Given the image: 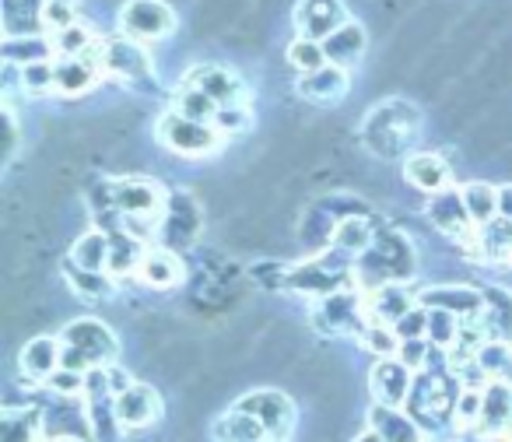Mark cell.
I'll list each match as a JSON object with an SVG mask.
<instances>
[{
  "label": "cell",
  "instance_id": "cell-38",
  "mask_svg": "<svg viewBox=\"0 0 512 442\" xmlns=\"http://www.w3.org/2000/svg\"><path fill=\"white\" fill-rule=\"evenodd\" d=\"M484 250L488 253H505L512 250V221H488L484 225Z\"/></svg>",
  "mask_w": 512,
  "mask_h": 442
},
{
  "label": "cell",
  "instance_id": "cell-30",
  "mask_svg": "<svg viewBox=\"0 0 512 442\" xmlns=\"http://www.w3.org/2000/svg\"><path fill=\"white\" fill-rule=\"evenodd\" d=\"M179 113L190 116V120L207 123V120H214V113H218V102H214L211 95L204 92V88L186 85L183 95H179Z\"/></svg>",
  "mask_w": 512,
  "mask_h": 442
},
{
  "label": "cell",
  "instance_id": "cell-5",
  "mask_svg": "<svg viewBox=\"0 0 512 442\" xmlns=\"http://www.w3.org/2000/svg\"><path fill=\"white\" fill-rule=\"evenodd\" d=\"M341 25H344L341 0H299V8H295V29H299L302 39L327 43Z\"/></svg>",
  "mask_w": 512,
  "mask_h": 442
},
{
  "label": "cell",
  "instance_id": "cell-40",
  "mask_svg": "<svg viewBox=\"0 0 512 442\" xmlns=\"http://www.w3.org/2000/svg\"><path fill=\"white\" fill-rule=\"evenodd\" d=\"M22 81L29 92H46V88L53 85V64H46V60H39V64H29L22 71Z\"/></svg>",
  "mask_w": 512,
  "mask_h": 442
},
{
  "label": "cell",
  "instance_id": "cell-20",
  "mask_svg": "<svg viewBox=\"0 0 512 442\" xmlns=\"http://www.w3.org/2000/svg\"><path fill=\"white\" fill-rule=\"evenodd\" d=\"M57 50L53 46V39H43V36H8L4 39V60L8 64H39V60H46L50 53Z\"/></svg>",
  "mask_w": 512,
  "mask_h": 442
},
{
  "label": "cell",
  "instance_id": "cell-10",
  "mask_svg": "<svg viewBox=\"0 0 512 442\" xmlns=\"http://www.w3.org/2000/svg\"><path fill=\"white\" fill-rule=\"evenodd\" d=\"M428 218H432V225H439L442 232H449V236H463L467 225L474 221L467 211L463 193H446V190L435 193V200L428 204Z\"/></svg>",
  "mask_w": 512,
  "mask_h": 442
},
{
  "label": "cell",
  "instance_id": "cell-47",
  "mask_svg": "<svg viewBox=\"0 0 512 442\" xmlns=\"http://www.w3.org/2000/svg\"><path fill=\"white\" fill-rule=\"evenodd\" d=\"M505 379H509V386H512V362H509V369H505Z\"/></svg>",
  "mask_w": 512,
  "mask_h": 442
},
{
  "label": "cell",
  "instance_id": "cell-32",
  "mask_svg": "<svg viewBox=\"0 0 512 442\" xmlns=\"http://www.w3.org/2000/svg\"><path fill=\"white\" fill-rule=\"evenodd\" d=\"M39 22L57 36V32L71 29L78 22V11H74V0H43V8H39Z\"/></svg>",
  "mask_w": 512,
  "mask_h": 442
},
{
  "label": "cell",
  "instance_id": "cell-4",
  "mask_svg": "<svg viewBox=\"0 0 512 442\" xmlns=\"http://www.w3.org/2000/svg\"><path fill=\"white\" fill-rule=\"evenodd\" d=\"M158 134H162V141L169 144V148L183 151V155H207V151L218 148V134H214L207 123L190 120V116H183V113L165 116Z\"/></svg>",
  "mask_w": 512,
  "mask_h": 442
},
{
  "label": "cell",
  "instance_id": "cell-46",
  "mask_svg": "<svg viewBox=\"0 0 512 442\" xmlns=\"http://www.w3.org/2000/svg\"><path fill=\"white\" fill-rule=\"evenodd\" d=\"M355 442H386V439H383V435L376 432V428H372L369 435H362V439H355Z\"/></svg>",
  "mask_w": 512,
  "mask_h": 442
},
{
  "label": "cell",
  "instance_id": "cell-35",
  "mask_svg": "<svg viewBox=\"0 0 512 442\" xmlns=\"http://www.w3.org/2000/svg\"><path fill=\"white\" fill-rule=\"evenodd\" d=\"M53 46H57L60 57H78V53H88V46H92V29L74 22L71 29H64V32L53 36Z\"/></svg>",
  "mask_w": 512,
  "mask_h": 442
},
{
  "label": "cell",
  "instance_id": "cell-28",
  "mask_svg": "<svg viewBox=\"0 0 512 442\" xmlns=\"http://www.w3.org/2000/svg\"><path fill=\"white\" fill-rule=\"evenodd\" d=\"M288 64H292L295 71H302V74H313V71H320V67H327V53H323V43L299 36L292 46H288Z\"/></svg>",
  "mask_w": 512,
  "mask_h": 442
},
{
  "label": "cell",
  "instance_id": "cell-11",
  "mask_svg": "<svg viewBox=\"0 0 512 442\" xmlns=\"http://www.w3.org/2000/svg\"><path fill=\"white\" fill-rule=\"evenodd\" d=\"M344 92H348V74L337 64H327L313 74H302V81H299V95L313 102H334V99H341Z\"/></svg>",
  "mask_w": 512,
  "mask_h": 442
},
{
  "label": "cell",
  "instance_id": "cell-14",
  "mask_svg": "<svg viewBox=\"0 0 512 442\" xmlns=\"http://www.w3.org/2000/svg\"><path fill=\"white\" fill-rule=\"evenodd\" d=\"M372 428H376L379 435H383L386 442H421V428L414 425L407 414L393 411L390 404H376L369 414Z\"/></svg>",
  "mask_w": 512,
  "mask_h": 442
},
{
  "label": "cell",
  "instance_id": "cell-2",
  "mask_svg": "<svg viewBox=\"0 0 512 442\" xmlns=\"http://www.w3.org/2000/svg\"><path fill=\"white\" fill-rule=\"evenodd\" d=\"M414 109L407 102H393V106L376 109V116L369 120V130H365V141L376 155H397L404 148L407 134L414 130Z\"/></svg>",
  "mask_w": 512,
  "mask_h": 442
},
{
  "label": "cell",
  "instance_id": "cell-19",
  "mask_svg": "<svg viewBox=\"0 0 512 442\" xmlns=\"http://www.w3.org/2000/svg\"><path fill=\"white\" fill-rule=\"evenodd\" d=\"M421 306L470 316V313H477V309H481V295L470 292V288H428V292L421 295Z\"/></svg>",
  "mask_w": 512,
  "mask_h": 442
},
{
  "label": "cell",
  "instance_id": "cell-9",
  "mask_svg": "<svg viewBox=\"0 0 512 442\" xmlns=\"http://www.w3.org/2000/svg\"><path fill=\"white\" fill-rule=\"evenodd\" d=\"M372 393H376L383 404L397 407L400 400L407 397V390H411V365L404 362H390V358H383V362L372 369Z\"/></svg>",
  "mask_w": 512,
  "mask_h": 442
},
{
  "label": "cell",
  "instance_id": "cell-26",
  "mask_svg": "<svg viewBox=\"0 0 512 442\" xmlns=\"http://www.w3.org/2000/svg\"><path fill=\"white\" fill-rule=\"evenodd\" d=\"M74 264H78L81 271H99V267H106L109 264L106 236H99V232H88V236H81L78 243H74Z\"/></svg>",
  "mask_w": 512,
  "mask_h": 442
},
{
  "label": "cell",
  "instance_id": "cell-48",
  "mask_svg": "<svg viewBox=\"0 0 512 442\" xmlns=\"http://www.w3.org/2000/svg\"><path fill=\"white\" fill-rule=\"evenodd\" d=\"M253 442H271V439H267V435H264V439H253Z\"/></svg>",
  "mask_w": 512,
  "mask_h": 442
},
{
  "label": "cell",
  "instance_id": "cell-22",
  "mask_svg": "<svg viewBox=\"0 0 512 442\" xmlns=\"http://www.w3.org/2000/svg\"><path fill=\"white\" fill-rule=\"evenodd\" d=\"M372 316L376 323H400L407 313H411V295L404 292L400 285H383L372 299Z\"/></svg>",
  "mask_w": 512,
  "mask_h": 442
},
{
  "label": "cell",
  "instance_id": "cell-15",
  "mask_svg": "<svg viewBox=\"0 0 512 442\" xmlns=\"http://www.w3.org/2000/svg\"><path fill=\"white\" fill-rule=\"evenodd\" d=\"M60 344L53 337H32L22 348V369L29 372L32 379H46L60 369Z\"/></svg>",
  "mask_w": 512,
  "mask_h": 442
},
{
  "label": "cell",
  "instance_id": "cell-17",
  "mask_svg": "<svg viewBox=\"0 0 512 442\" xmlns=\"http://www.w3.org/2000/svg\"><path fill=\"white\" fill-rule=\"evenodd\" d=\"M102 67L120 74V78H141V74L148 71V57H144L141 46L130 39V43L106 46V50H102Z\"/></svg>",
  "mask_w": 512,
  "mask_h": 442
},
{
  "label": "cell",
  "instance_id": "cell-7",
  "mask_svg": "<svg viewBox=\"0 0 512 442\" xmlns=\"http://www.w3.org/2000/svg\"><path fill=\"white\" fill-rule=\"evenodd\" d=\"M113 407H116L120 425H127V428H148L151 421L158 418V411H162L158 393L151 390V386H141V383H130L127 390L116 393Z\"/></svg>",
  "mask_w": 512,
  "mask_h": 442
},
{
  "label": "cell",
  "instance_id": "cell-43",
  "mask_svg": "<svg viewBox=\"0 0 512 442\" xmlns=\"http://www.w3.org/2000/svg\"><path fill=\"white\" fill-rule=\"evenodd\" d=\"M78 288H81V292H88V295H106V292H109L106 281L95 278L92 271H81V274H78Z\"/></svg>",
  "mask_w": 512,
  "mask_h": 442
},
{
  "label": "cell",
  "instance_id": "cell-21",
  "mask_svg": "<svg viewBox=\"0 0 512 442\" xmlns=\"http://www.w3.org/2000/svg\"><path fill=\"white\" fill-rule=\"evenodd\" d=\"M407 179H411L418 190L439 193L449 179V169H446V162L435 155H414L411 162H407Z\"/></svg>",
  "mask_w": 512,
  "mask_h": 442
},
{
  "label": "cell",
  "instance_id": "cell-27",
  "mask_svg": "<svg viewBox=\"0 0 512 442\" xmlns=\"http://www.w3.org/2000/svg\"><path fill=\"white\" fill-rule=\"evenodd\" d=\"M463 200H467V211H470V218L477 221V225H488L491 218H495V211H498V193L491 190V186H484V183H470L467 190H463Z\"/></svg>",
  "mask_w": 512,
  "mask_h": 442
},
{
  "label": "cell",
  "instance_id": "cell-6",
  "mask_svg": "<svg viewBox=\"0 0 512 442\" xmlns=\"http://www.w3.org/2000/svg\"><path fill=\"white\" fill-rule=\"evenodd\" d=\"M64 348L85 355L88 362H92V369H95V365L109 362V358L116 355V337L109 334L99 320H78V323H71V327L64 330Z\"/></svg>",
  "mask_w": 512,
  "mask_h": 442
},
{
  "label": "cell",
  "instance_id": "cell-37",
  "mask_svg": "<svg viewBox=\"0 0 512 442\" xmlns=\"http://www.w3.org/2000/svg\"><path fill=\"white\" fill-rule=\"evenodd\" d=\"M474 362L488 372H505L512 362V355H509V348H505V341H491V344H484V348H477Z\"/></svg>",
  "mask_w": 512,
  "mask_h": 442
},
{
  "label": "cell",
  "instance_id": "cell-25",
  "mask_svg": "<svg viewBox=\"0 0 512 442\" xmlns=\"http://www.w3.org/2000/svg\"><path fill=\"white\" fill-rule=\"evenodd\" d=\"M218 435H221V442H253V439H264L267 428L260 425L253 414H246V411H239V407H235L228 418H221Z\"/></svg>",
  "mask_w": 512,
  "mask_h": 442
},
{
  "label": "cell",
  "instance_id": "cell-16",
  "mask_svg": "<svg viewBox=\"0 0 512 442\" xmlns=\"http://www.w3.org/2000/svg\"><path fill=\"white\" fill-rule=\"evenodd\" d=\"M113 200H116V207H123V211L134 214V218L137 214H151L162 204L158 190L151 183H144V179H123V183H116Z\"/></svg>",
  "mask_w": 512,
  "mask_h": 442
},
{
  "label": "cell",
  "instance_id": "cell-29",
  "mask_svg": "<svg viewBox=\"0 0 512 442\" xmlns=\"http://www.w3.org/2000/svg\"><path fill=\"white\" fill-rule=\"evenodd\" d=\"M488 302H491V309H488L491 341H512V299L502 292H491Z\"/></svg>",
  "mask_w": 512,
  "mask_h": 442
},
{
  "label": "cell",
  "instance_id": "cell-1",
  "mask_svg": "<svg viewBox=\"0 0 512 442\" xmlns=\"http://www.w3.org/2000/svg\"><path fill=\"white\" fill-rule=\"evenodd\" d=\"M120 29L134 43H151V39H165L176 29V15L162 0H127L120 11Z\"/></svg>",
  "mask_w": 512,
  "mask_h": 442
},
{
  "label": "cell",
  "instance_id": "cell-44",
  "mask_svg": "<svg viewBox=\"0 0 512 442\" xmlns=\"http://www.w3.org/2000/svg\"><path fill=\"white\" fill-rule=\"evenodd\" d=\"M421 358H425V341H404V355H400V362L418 365Z\"/></svg>",
  "mask_w": 512,
  "mask_h": 442
},
{
  "label": "cell",
  "instance_id": "cell-23",
  "mask_svg": "<svg viewBox=\"0 0 512 442\" xmlns=\"http://www.w3.org/2000/svg\"><path fill=\"white\" fill-rule=\"evenodd\" d=\"M190 81H197V88H204L207 95H211L218 106H225V102H235L239 99V81L232 78L228 71H221V67H200L197 74H193Z\"/></svg>",
  "mask_w": 512,
  "mask_h": 442
},
{
  "label": "cell",
  "instance_id": "cell-31",
  "mask_svg": "<svg viewBox=\"0 0 512 442\" xmlns=\"http://www.w3.org/2000/svg\"><path fill=\"white\" fill-rule=\"evenodd\" d=\"M141 260H144V250L137 246V239H113V246H109V267H113L116 274H130V271H141Z\"/></svg>",
  "mask_w": 512,
  "mask_h": 442
},
{
  "label": "cell",
  "instance_id": "cell-45",
  "mask_svg": "<svg viewBox=\"0 0 512 442\" xmlns=\"http://www.w3.org/2000/svg\"><path fill=\"white\" fill-rule=\"evenodd\" d=\"M498 214H502L505 221H512V186L498 190Z\"/></svg>",
  "mask_w": 512,
  "mask_h": 442
},
{
  "label": "cell",
  "instance_id": "cell-49",
  "mask_svg": "<svg viewBox=\"0 0 512 442\" xmlns=\"http://www.w3.org/2000/svg\"><path fill=\"white\" fill-rule=\"evenodd\" d=\"M60 442H74V439H60Z\"/></svg>",
  "mask_w": 512,
  "mask_h": 442
},
{
  "label": "cell",
  "instance_id": "cell-12",
  "mask_svg": "<svg viewBox=\"0 0 512 442\" xmlns=\"http://www.w3.org/2000/svg\"><path fill=\"white\" fill-rule=\"evenodd\" d=\"M481 432L495 435L505 425H512V386H488L481 393Z\"/></svg>",
  "mask_w": 512,
  "mask_h": 442
},
{
  "label": "cell",
  "instance_id": "cell-41",
  "mask_svg": "<svg viewBox=\"0 0 512 442\" xmlns=\"http://www.w3.org/2000/svg\"><path fill=\"white\" fill-rule=\"evenodd\" d=\"M428 337H432L435 344H453L456 330L446 309H432V316H428Z\"/></svg>",
  "mask_w": 512,
  "mask_h": 442
},
{
  "label": "cell",
  "instance_id": "cell-42",
  "mask_svg": "<svg viewBox=\"0 0 512 442\" xmlns=\"http://www.w3.org/2000/svg\"><path fill=\"white\" fill-rule=\"evenodd\" d=\"M214 120H218L221 130H242L249 116H246V109H242V106H232V102H225V106H218Z\"/></svg>",
  "mask_w": 512,
  "mask_h": 442
},
{
  "label": "cell",
  "instance_id": "cell-8",
  "mask_svg": "<svg viewBox=\"0 0 512 442\" xmlns=\"http://www.w3.org/2000/svg\"><path fill=\"white\" fill-rule=\"evenodd\" d=\"M102 57L92 53H78V57H60L53 64V88L64 95H81L95 85V74H99Z\"/></svg>",
  "mask_w": 512,
  "mask_h": 442
},
{
  "label": "cell",
  "instance_id": "cell-3",
  "mask_svg": "<svg viewBox=\"0 0 512 442\" xmlns=\"http://www.w3.org/2000/svg\"><path fill=\"white\" fill-rule=\"evenodd\" d=\"M235 407L253 414V418L267 428V435H274V439H285V435L292 432V400H288L285 393L253 390V393H246Z\"/></svg>",
  "mask_w": 512,
  "mask_h": 442
},
{
  "label": "cell",
  "instance_id": "cell-33",
  "mask_svg": "<svg viewBox=\"0 0 512 442\" xmlns=\"http://www.w3.org/2000/svg\"><path fill=\"white\" fill-rule=\"evenodd\" d=\"M36 428H39L36 414L8 411V414H4V421H0V439H4V442H32V439H36Z\"/></svg>",
  "mask_w": 512,
  "mask_h": 442
},
{
  "label": "cell",
  "instance_id": "cell-13",
  "mask_svg": "<svg viewBox=\"0 0 512 442\" xmlns=\"http://www.w3.org/2000/svg\"><path fill=\"white\" fill-rule=\"evenodd\" d=\"M323 53H327V64H337V67L355 64L365 53V29L355 22H344L341 29L323 43Z\"/></svg>",
  "mask_w": 512,
  "mask_h": 442
},
{
  "label": "cell",
  "instance_id": "cell-36",
  "mask_svg": "<svg viewBox=\"0 0 512 442\" xmlns=\"http://www.w3.org/2000/svg\"><path fill=\"white\" fill-rule=\"evenodd\" d=\"M362 341H365V348L376 351V355H383V358H390L393 351H397L400 344H404L397 334H393L390 327H386V323H376V327H365Z\"/></svg>",
  "mask_w": 512,
  "mask_h": 442
},
{
  "label": "cell",
  "instance_id": "cell-18",
  "mask_svg": "<svg viewBox=\"0 0 512 442\" xmlns=\"http://www.w3.org/2000/svg\"><path fill=\"white\" fill-rule=\"evenodd\" d=\"M141 274L148 285H155V288H172V285H179L183 281V264L176 260V253H169V250H155V253H144V260H141Z\"/></svg>",
  "mask_w": 512,
  "mask_h": 442
},
{
  "label": "cell",
  "instance_id": "cell-39",
  "mask_svg": "<svg viewBox=\"0 0 512 442\" xmlns=\"http://www.w3.org/2000/svg\"><path fill=\"white\" fill-rule=\"evenodd\" d=\"M428 334V316L421 309H411L404 320L397 323V337L400 341H421Z\"/></svg>",
  "mask_w": 512,
  "mask_h": 442
},
{
  "label": "cell",
  "instance_id": "cell-34",
  "mask_svg": "<svg viewBox=\"0 0 512 442\" xmlns=\"http://www.w3.org/2000/svg\"><path fill=\"white\" fill-rule=\"evenodd\" d=\"M334 243L341 246V250H348V253L365 250V243H369V225H365L362 218H344V221H337Z\"/></svg>",
  "mask_w": 512,
  "mask_h": 442
},
{
  "label": "cell",
  "instance_id": "cell-24",
  "mask_svg": "<svg viewBox=\"0 0 512 442\" xmlns=\"http://www.w3.org/2000/svg\"><path fill=\"white\" fill-rule=\"evenodd\" d=\"M323 323L334 330H358L362 327V309H358V302L351 299V295H330L327 302H323L320 309Z\"/></svg>",
  "mask_w": 512,
  "mask_h": 442
}]
</instances>
